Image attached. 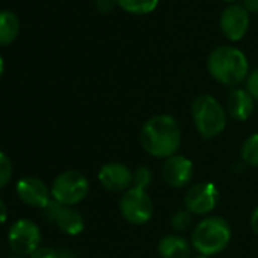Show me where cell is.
Here are the masks:
<instances>
[{
    "label": "cell",
    "mask_w": 258,
    "mask_h": 258,
    "mask_svg": "<svg viewBox=\"0 0 258 258\" xmlns=\"http://www.w3.org/2000/svg\"><path fill=\"white\" fill-rule=\"evenodd\" d=\"M223 2H228V4H235V2H238V0H223Z\"/></svg>",
    "instance_id": "cell-31"
},
{
    "label": "cell",
    "mask_w": 258,
    "mask_h": 258,
    "mask_svg": "<svg viewBox=\"0 0 258 258\" xmlns=\"http://www.w3.org/2000/svg\"><path fill=\"white\" fill-rule=\"evenodd\" d=\"M88 190V179L78 170H66L59 173L50 188L53 201L69 207L82 202L87 198Z\"/></svg>",
    "instance_id": "cell-5"
},
{
    "label": "cell",
    "mask_w": 258,
    "mask_h": 258,
    "mask_svg": "<svg viewBox=\"0 0 258 258\" xmlns=\"http://www.w3.org/2000/svg\"><path fill=\"white\" fill-rule=\"evenodd\" d=\"M43 213L50 223L56 225L67 235H79L85 228L84 217L76 208L62 205L53 199L43 208Z\"/></svg>",
    "instance_id": "cell-9"
},
{
    "label": "cell",
    "mask_w": 258,
    "mask_h": 258,
    "mask_svg": "<svg viewBox=\"0 0 258 258\" xmlns=\"http://www.w3.org/2000/svg\"><path fill=\"white\" fill-rule=\"evenodd\" d=\"M8 241L11 249L17 255H31L40 247L41 231L37 223L29 219L17 220L8 234Z\"/></svg>",
    "instance_id": "cell-8"
},
{
    "label": "cell",
    "mask_w": 258,
    "mask_h": 258,
    "mask_svg": "<svg viewBox=\"0 0 258 258\" xmlns=\"http://www.w3.org/2000/svg\"><path fill=\"white\" fill-rule=\"evenodd\" d=\"M243 7L249 14H258V0H243Z\"/></svg>",
    "instance_id": "cell-25"
},
{
    "label": "cell",
    "mask_w": 258,
    "mask_h": 258,
    "mask_svg": "<svg viewBox=\"0 0 258 258\" xmlns=\"http://www.w3.org/2000/svg\"><path fill=\"white\" fill-rule=\"evenodd\" d=\"M240 157L249 167H258V133L250 134L241 145Z\"/></svg>",
    "instance_id": "cell-18"
},
{
    "label": "cell",
    "mask_w": 258,
    "mask_h": 258,
    "mask_svg": "<svg viewBox=\"0 0 258 258\" xmlns=\"http://www.w3.org/2000/svg\"><path fill=\"white\" fill-rule=\"evenodd\" d=\"M140 143L146 154L154 158L167 160L181 148V126L173 115L158 114L145 121L140 131Z\"/></svg>",
    "instance_id": "cell-1"
},
{
    "label": "cell",
    "mask_w": 258,
    "mask_h": 258,
    "mask_svg": "<svg viewBox=\"0 0 258 258\" xmlns=\"http://www.w3.org/2000/svg\"><path fill=\"white\" fill-rule=\"evenodd\" d=\"M100 185L111 193H124L133 187V170L121 163H106L97 173Z\"/></svg>",
    "instance_id": "cell-12"
},
{
    "label": "cell",
    "mask_w": 258,
    "mask_h": 258,
    "mask_svg": "<svg viewBox=\"0 0 258 258\" xmlns=\"http://www.w3.org/2000/svg\"><path fill=\"white\" fill-rule=\"evenodd\" d=\"M17 195L22 202L35 208H44L52 201L50 188L44 184V181L35 176L20 179L17 182Z\"/></svg>",
    "instance_id": "cell-13"
},
{
    "label": "cell",
    "mask_w": 258,
    "mask_h": 258,
    "mask_svg": "<svg viewBox=\"0 0 258 258\" xmlns=\"http://www.w3.org/2000/svg\"><path fill=\"white\" fill-rule=\"evenodd\" d=\"M20 32V20L13 11L0 13V46H10Z\"/></svg>",
    "instance_id": "cell-16"
},
{
    "label": "cell",
    "mask_w": 258,
    "mask_h": 258,
    "mask_svg": "<svg viewBox=\"0 0 258 258\" xmlns=\"http://www.w3.org/2000/svg\"><path fill=\"white\" fill-rule=\"evenodd\" d=\"M219 26L226 40L240 41L249 29V13L243 5L231 4L222 11Z\"/></svg>",
    "instance_id": "cell-10"
},
{
    "label": "cell",
    "mask_w": 258,
    "mask_h": 258,
    "mask_svg": "<svg viewBox=\"0 0 258 258\" xmlns=\"http://www.w3.org/2000/svg\"><path fill=\"white\" fill-rule=\"evenodd\" d=\"M7 217H8V210H7V205H5V202H4L2 199H0V225L5 223Z\"/></svg>",
    "instance_id": "cell-27"
},
{
    "label": "cell",
    "mask_w": 258,
    "mask_h": 258,
    "mask_svg": "<svg viewBox=\"0 0 258 258\" xmlns=\"http://www.w3.org/2000/svg\"><path fill=\"white\" fill-rule=\"evenodd\" d=\"M13 178V164L11 160L0 152V188H4Z\"/></svg>",
    "instance_id": "cell-21"
},
{
    "label": "cell",
    "mask_w": 258,
    "mask_h": 258,
    "mask_svg": "<svg viewBox=\"0 0 258 258\" xmlns=\"http://www.w3.org/2000/svg\"><path fill=\"white\" fill-rule=\"evenodd\" d=\"M2 75H4V59L0 56V78H2Z\"/></svg>",
    "instance_id": "cell-29"
},
{
    "label": "cell",
    "mask_w": 258,
    "mask_h": 258,
    "mask_svg": "<svg viewBox=\"0 0 258 258\" xmlns=\"http://www.w3.org/2000/svg\"><path fill=\"white\" fill-rule=\"evenodd\" d=\"M191 241L181 234H169L158 241V253L161 258H191Z\"/></svg>",
    "instance_id": "cell-15"
},
{
    "label": "cell",
    "mask_w": 258,
    "mask_h": 258,
    "mask_svg": "<svg viewBox=\"0 0 258 258\" xmlns=\"http://www.w3.org/2000/svg\"><path fill=\"white\" fill-rule=\"evenodd\" d=\"M207 69L214 81L226 87H237L249 76L247 58L234 46L213 49L207 59Z\"/></svg>",
    "instance_id": "cell-2"
},
{
    "label": "cell",
    "mask_w": 258,
    "mask_h": 258,
    "mask_svg": "<svg viewBox=\"0 0 258 258\" xmlns=\"http://www.w3.org/2000/svg\"><path fill=\"white\" fill-rule=\"evenodd\" d=\"M191 118L198 134L205 140H211L225 131L228 112L214 96L199 94L191 103Z\"/></svg>",
    "instance_id": "cell-4"
},
{
    "label": "cell",
    "mask_w": 258,
    "mask_h": 258,
    "mask_svg": "<svg viewBox=\"0 0 258 258\" xmlns=\"http://www.w3.org/2000/svg\"><path fill=\"white\" fill-rule=\"evenodd\" d=\"M58 256H59V252L49 246H40L35 252L29 255V258H58Z\"/></svg>",
    "instance_id": "cell-23"
},
{
    "label": "cell",
    "mask_w": 258,
    "mask_h": 258,
    "mask_svg": "<svg viewBox=\"0 0 258 258\" xmlns=\"http://www.w3.org/2000/svg\"><path fill=\"white\" fill-rule=\"evenodd\" d=\"M220 191L211 181H202L193 184L184 196V208L193 216L210 214L219 204Z\"/></svg>",
    "instance_id": "cell-7"
},
{
    "label": "cell",
    "mask_w": 258,
    "mask_h": 258,
    "mask_svg": "<svg viewBox=\"0 0 258 258\" xmlns=\"http://www.w3.org/2000/svg\"><path fill=\"white\" fill-rule=\"evenodd\" d=\"M231 237L232 229L228 220L219 216H210L196 223L190 241L198 253L213 256L228 247Z\"/></svg>",
    "instance_id": "cell-3"
},
{
    "label": "cell",
    "mask_w": 258,
    "mask_h": 258,
    "mask_svg": "<svg viewBox=\"0 0 258 258\" xmlns=\"http://www.w3.org/2000/svg\"><path fill=\"white\" fill-rule=\"evenodd\" d=\"M191 258H210V256H207V255H201V253H198V255H193Z\"/></svg>",
    "instance_id": "cell-30"
},
{
    "label": "cell",
    "mask_w": 258,
    "mask_h": 258,
    "mask_svg": "<svg viewBox=\"0 0 258 258\" xmlns=\"http://www.w3.org/2000/svg\"><path fill=\"white\" fill-rule=\"evenodd\" d=\"M118 210L123 219L136 226L148 223L154 216V202L148 191L131 187L121 193Z\"/></svg>",
    "instance_id": "cell-6"
},
{
    "label": "cell",
    "mask_w": 258,
    "mask_h": 258,
    "mask_svg": "<svg viewBox=\"0 0 258 258\" xmlns=\"http://www.w3.org/2000/svg\"><path fill=\"white\" fill-rule=\"evenodd\" d=\"M249 223H250V229L258 235V205L253 208V211H252V214H250Z\"/></svg>",
    "instance_id": "cell-26"
},
{
    "label": "cell",
    "mask_w": 258,
    "mask_h": 258,
    "mask_svg": "<svg viewBox=\"0 0 258 258\" xmlns=\"http://www.w3.org/2000/svg\"><path fill=\"white\" fill-rule=\"evenodd\" d=\"M118 8L134 16H146L158 8L160 0H115Z\"/></svg>",
    "instance_id": "cell-17"
},
{
    "label": "cell",
    "mask_w": 258,
    "mask_h": 258,
    "mask_svg": "<svg viewBox=\"0 0 258 258\" xmlns=\"http://www.w3.org/2000/svg\"><path fill=\"white\" fill-rule=\"evenodd\" d=\"M58 258H76V253L70 249H62V250H59Z\"/></svg>",
    "instance_id": "cell-28"
},
{
    "label": "cell",
    "mask_w": 258,
    "mask_h": 258,
    "mask_svg": "<svg viewBox=\"0 0 258 258\" xmlns=\"http://www.w3.org/2000/svg\"><path fill=\"white\" fill-rule=\"evenodd\" d=\"M255 109V100L246 88H232L226 99V112L237 121L247 120Z\"/></svg>",
    "instance_id": "cell-14"
},
{
    "label": "cell",
    "mask_w": 258,
    "mask_h": 258,
    "mask_svg": "<svg viewBox=\"0 0 258 258\" xmlns=\"http://www.w3.org/2000/svg\"><path fill=\"white\" fill-rule=\"evenodd\" d=\"M195 175V166L191 160L184 155H173L164 160L161 167V176L167 185L172 188H184L187 187Z\"/></svg>",
    "instance_id": "cell-11"
},
{
    "label": "cell",
    "mask_w": 258,
    "mask_h": 258,
    "mask_svg": "<svg viewBox=\"0 0 258 258\" xmlns=\"http://www.w3.org/2000/svg\"><path fill=\"white\" fill-rule=\"evenodd\" d=\"M152 182H154V173L149 167L140 166L136 170H133V187L134 188L148 191V188L152 185Z\"/></svg>",
    "instance_id": "cell-19"
},
{
    "label": "cell",
    "mask_w": 258,
    "mask_h": 258,
    "mask_svg": "<svg viewBox=\"0 0 258 258\" xmlns=\"http://www.w3.org/2000/svg\"><path fill=\"white\" fill-rule=\"evenodd\" d=\"M246 90L253 97V100L258 102V69L250 72L246 78Z\"/></svg>",
    "instance_id": "cell-22"
},
{
    "label": "cell",
    "mask_w": 258,
    "mask_h": 258,
    "mask_svg": "<svg viewBox=\"0 0 258 258\" xmlns=\"http://www.w3.org/2000/svg\"><path fill=\"white\" fill-rule=\"evenodd\" d=\"M115 5V0H96V8L100 14H109Z\"/></svg>",
    "instance_id": "cell-24"
},
{
    "label": "cell",
    "mask_w": 258,
    "mask_h": 258,
    "mask_svg": "<svg viewBox=\"0 0 258 258\" xmlns=\"http://www.w3.org/2000/svg\"><path fill=\"white\" fill-rule=\"evenodd\" d=\"M170 225H172V228H173L178 234H179V232H185V231H188V229L191 228V225H193V214H191L188 210H185V208L178 210V211L172 216Z\"/></svg>",
    "instance_id": "cell-20"
}]
</instances>
